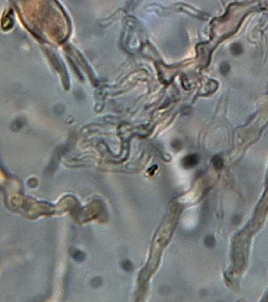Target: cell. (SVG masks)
I'll return each mask as SVG.
<instances>
[{
	"mask_svg": "<svg viewBox=\"0 0 268 302\" xmlns=\"http://www.w3.org/2000/svg\"><path fill=\"white\" fill-rule=\"evenodd\" d=\"M198 163V157L196 155H190L184 159V165L187 168H191Z\"/></svg>",
	"mask_w": 268,
	"mask_h": 302,
	"instance_id": "6da1fadb",
	"label": "cell"
},
{
	"mask_svg": "<svg viewBox=\"0 0 268 302\" xmlns=\"http://www.w3.org/2000/svg\"><path fill=\"white\" fill-rule=\"evenodd\" d=\"M230 49L232 53L234 55H235V56L241 55L243 52V48H242V44H240L239 43H234V44H232Z\"/></svg>",
	"mask_w": 268,
	"mask_h": 302,
	"instance_id": "7a4b0ae2",
	"label": "cell"
},
{
	"mask_svg": "<svg viewBox=\"0 0 268 302\" xmlns=\"http://www.w3.org/2000/svg\"><path fill=\"white\" fill-rule=\"evenodd\" d=\"M213 164H214V167H215L216 169H222V167H223V162H222V160L220 157H218V156H215V157L213 159Z\"/></svg>",
	"mask_w": 268,
	"mask_h": 302,
	"instance_id": "3957f363",
	"label": "cell"
},
{
	"mask_svg": "<svg viewBox=\"0 0 268 302\" xmlns=\"http://www.w3.org/2000/svg\"><path fill=\"white\" fill-rule=\"evenodd\" d=\"M221 70H222V72L224 73H228L230 71L229 65H227V64H224V65H222V66L221 67Z\"/></svg>",
	"mask_w": 268,
	"mask_h": 302,
	"instance_id": "277c9868",
	"label": "cell"
}]
</instances>
